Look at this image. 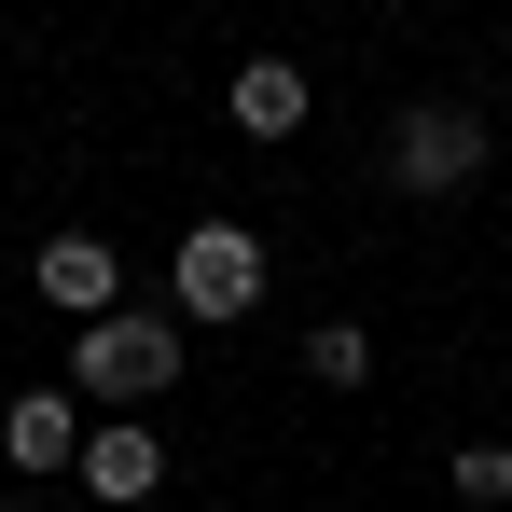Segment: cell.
I'll list each match as a JSON object with an SVG mask.
<instances>
[{"instance_id":"6","label":"cell","mask_w":512,"mask_h":512,"mask_svg":"<svg viewBox=\"0 0 512 512\" xmlns=\"http://www.w3.org/2000/svg\"><path fill=\"white\" fill-rule=\"evenodd\" d=\"M42 305L111 319V305H125V250H111V236H84V222H70V236H42Z\"/></svg>"},{"instance_id":"8","label":"cell","mask_w":512,"mask_h":512,"mask_svg":"<svg viewBox=\"0 0 512 512\" xmlns=\"http://www.w3.org/2000/svg\"><path fill=\"white\" fill-rule=\"evenodd\" d=\"M305 374H319V388H374V333H360V319H319V333H305Z\"/></svg>"},{"instance_id":"2","label":"cell","mask_w":512,"mask_h":512,"mask_svg":"<svg viewBox=\"0 0 512 512\" xmlns=\"http://www.w3.org/2000/svg\"><path fill=\"white\" fill-rule=\"evenodd\" d=\"M70 388H84V402H111V416H153V402L180 388V319H167V305H111V319H84Z\"/></svg>"},{"instance_id":"5","label":"cell","mask_w":512,"mask_h":512,"mask_svg":"<svg viewBox=\"0 0 512 512\" xmlns=\"http://www.w3.org/2000/svg\"><path fill=\"white\" fill-rule=\"evenodd\" d=\"M70 485H84V499H153V485H167V443H153V416H97Z\"/></svg>"},{"instance_id":"9","label":"cell","mask_w":512,"mask_h":512,"mask_svg":"<svg viewBox=\"0 0 512 512\" xmlns=\"http://www.w3.org/2000/svg\"><path fill=\"white\" fill-rule=\"evenodd\" d=\"M443 485H457L471 512H499V499H512V443H457V457H443Z\"/></svg>"},{"instance_id":"7","label":"cell","mask_w":512,"mask_h":512,"mask_svg":"<svg viewBox=\"0 0 512 512\" xmlns=\"http://www.w3.org/2000/svg\"><path fill=\"white\" fill-rule=\"evenodd\" d=\"M222 111H236V139H291L319 97H305V70H291V56H250V70L222 84Z\"/></svg>"},{"instance_id":"1","label":"cell","mask_w":512,"mask_h":512,"mask_svg":"<svg viewBox=\"0 0 512 512\" xmlns=\"http://www.w3.org/2000/svg\"><path fill=\"white\" fill-rule=\"evenodd\" d=\"M485 153H499V139H485V111H471V97H402V111H388V139H374V180H388V194H416V208H443V194H471V180H485Z\"/></svg>"},{"instance_id":"4","label":"cell","mask_w":512,"mask_h":512,"mask_svg":"<svg viewBox=\"0 0 512 512\" xmlns=\"http://www.w3.org/2000/svg\"><path fill=\"white\" fill-rule=\"evenodd\" d=\"M0 457H14L28 485H70V471H84V402H70V388H14V402H0Z\"/></svg>"},{"instance_id":"10","label":"cell","mask_w":512,"mask_h":512,"mask_svg":"<svg viewBox=\"0 0 512 512\" xmlns=\"http://www.w3.org/2000/svg\"><path fill=\"white\" fill-rule=\"evenodd\" d=\"M0 512H56V499H0Z\"/></svg>"},{"instance_id":"3","label":"cell","mask_w":512,"mask_h":512,"mask_svg":"<svg viewBox=\"0 0 512 512\" xmlns=\"http://www.w3.org/2000/svg\"><path fill=\"white\" fill-rule=\"evenodd\" d=\"M263 277H277V263H263L250 222H194V236L167 250V305H180V319H250Z\"/></svg>"}]
</instances>
